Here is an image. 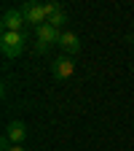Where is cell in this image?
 Here are the masks:
<instances>
[{"label":"cell","mask_w":134,"mask_h":151,"mask_svg":"<svg viewBox=\"0 0 134 151\" xmlns=\"http://www.w3.org/2000/svg\"><path fill=\"white\" fill-rule=\"evenodd\" d=\"M0 51L6 60H16L24 51V32H3L0 35Z\"/></svg>","instance_id":"obj_1"},{"label":"cell","mask_w":134,"mask_h":151,"mask_svg":"<svg viewBox=\"0 0 134 151\" xmlns=\"http://www.w3.org/2000/svg\"><path fill=\"white\" fill-rule=\"evenodd\" d=\"M35 35H38V43H35V51L38 54H46L51 46H59V30H54L51 24H40L35 27Z\"/></svg>","instance_id":"obj_2"},{"label":"cell","mask_w":134,"mask_h":151,"mask_svg":"<svg viewBox=\"0 0 134 151\" xmlns=\"http://www.w3.org/2000/svg\"><path fill=\"white\" fill-rule=\"evenodd\" d=\"M72 73H75V62H72V57H67V54L56 57V60L51 62V76H54V81H70Z\"/></svg>","instance_id":"obj_3"},{"label":"cell","mask_w":134,"mask_h":151,"mask_svg":"<svg viewBox=\"0 0 134 151\" xmlns=\"http://www.w3.org/2000/svg\"><path fill=\"white\" fill-rule=\"evenodd\" d=\"M0 24H3V32H22V27H24V14H22V8H6Z\"/></svg>","instance_id":"obj_4"},{"label":"cell","mask_w":134,"mask_h":151,"mask_svg":"<svg viewBox=\"0 0 134 151\" xmlns=\"http://www.w3.org/2000/svg\"><path fill=\"white\" fill-rule=\"evenodd\" d=\"M22 14H24V22H30V24H35V27H40V24L48 22L43 3H24V6H22Z\"/></svg>","instance_id":"obj_5"},{"label":"cell","mask_w":134,"mask_h":151,"mask_svg":"<svg viewBox=\"0 0 134 151\" xmlns=\"http://www.w3.org/2000/svg\"><path fill=\"white\" fill-rule=\"evenodd\" d=\"M6 138L11 140V146H24V140H27V124L19 122V119H13L6 127Z\"/></svg>","instance_id":"obj_6"},{"label":"cell","mask_w":134,"mask_h":151,"mask_svg":"<svg viewBox=\"0 0 134 151\" xmlns=\"http://www.w3.org/2000/svg\"><path fill=\"white\" fill-rule=\"evenodd\" d=\"M59 49L67 54V57H72V54H78L81 51V38L75 35L72 30H65L62 35H59Z\"/></svg>","instance_id":"obj_7"},{"label":"cell","mask_w":134,"mask_h":151,"mask_svg":"<svg viewBox=\"0 0 134 151\" xmlns=\"http://www.w3.org/2000/svg\"><path fill=\"white\" fill-rule=\"evenodd\" d=\"M46 24H51L54 30H59V27H65L67 24V14L65 11H59V14H54V16H48V22Z\"/></svg>","instance_id":"obj_8"},{"label":"cell","mask_w":134,"mask_h":151,"mask_svg":"<svg viewBox=\"0 0 134 151\" xmlns=\"http://www.w3.org/2000/svg\"><path fill=\"white\" fill-rule=\"evenodd\" d=\"M43 8H46V16H54V14H59V11H65L59 3H43Z\"/></svg>","instance_id":"obj_9"},{"label":"cell","mask_w":134,"mask_h":151,"mask_svg":"<svg viewBox=\"0 0 134 151\" xmlns=\"http://www.w3.org/2000/svg\"><path fill=\"white\" fill-rule=\"evenodd\" d=\"M8 151H27V148H24V146H11Z\"/></svg>","instance_id":"obj_10"},{"label":"cell","mask_w":134,"mask_h":151,"mask_svg":"<svg viewBox=\"0 0 134 151\" xmlns=\"http://www.w3.org/2000/svg\"><path fill=\"white\" fill-rule=\"evenodd\" d=\"M131 41H134V38H131Z\"/></svg>","instance_id":"obj_11"}]
</instances>
